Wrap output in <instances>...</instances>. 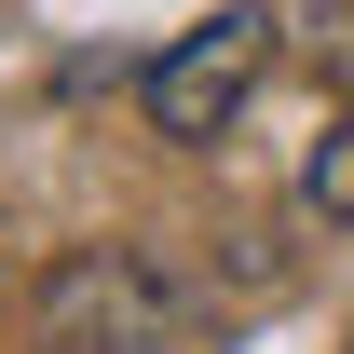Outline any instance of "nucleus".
<instances>
[{
    "instance_id": "nucleus-1",
    "label": "nucleus",
    "mask_w": 354,
    "mask_h": 354,
    "mask_svg": "<svg viewBox=\"0 0 354 354\" xmlns=\"http://www.w3.org/2000/svg\"><path fill=\"white\" fill-rule=\"evenodd\" d=\"M41 341L55 354H191V286L150 245H82L41 286Z\"/></svg>"
},
{
    "instance_id": "nucleus-2",
    "label": "nucleus",
    "mask_w": 354,
    "mask_h": 354,
    "mask_svg": "<svg viewBox=\"0 0 354 354\" xmlns=\"http://www.w3.org/2000/svg\"><path fill=\"white\" fill-rule=\"evenodd\" d=\"M259 68H272V14H205V28H177V41L136 68V109H150V136L205 150V136L259 95Z\"/></svg>"
},
{
    "instance_id": "nucleus-3",
    "label": "nucleus",
    "mask_w": 354,
    "mask_h": 354,
    "mask_svg": "<svg viewBox=\"0 0 354 354\" xmlns=\"http://www.w3.org/2000/svg\"><path fill=\"white\" fill-rule=\"evenodd\" d=\"M300 205L313 218H354V123H327V150L300 164Z\"/></svg>"
}]
</instances>
